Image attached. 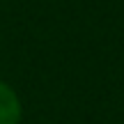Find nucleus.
I'll return each mask as SVG.
<instances>
[{
    "label": "nucleus",
    "mask_w": 124,
    "mask_h": 124,
    "mask_svg": "<svg viewBox=\"0 0 124 124\" xmlns=\"http://www.w3.org/2000/svg\"><path fill=\"white\" fill-rule=\"evenodd\" d=\"M23 106L12 85L0 80V124H21Z\"/></svg>",
    "instance_id": "f257e3e1"
}]
</instances>
